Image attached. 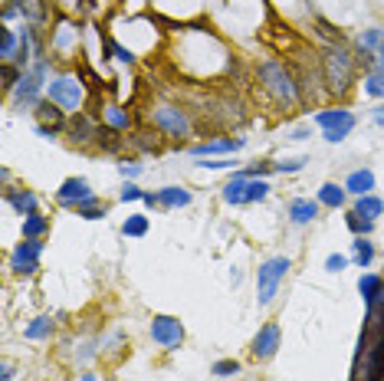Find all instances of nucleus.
<instances>
[{
	"mask_svg": "<svg viewBox=\"0 0 384 381\" xmlns=\"http://www.w3.org/2000/svg\"><path fill=\"white\" fill-rule=\"evenodd\" d=\"M355 53L348 50L345 43H329L322 53V79L329 92H345L351 86V76H355Z\"/></svg>",
	"mask_w": 384,
	"mask_h": 381,
	"instance_id": "obj_1",
	"label": "nucleus"
},
{
	"mask_svg": "<svg viewBox=\"0 0 384 381\" xmlns=\"http://www.w3.org/2000/svg\"><path fill=\"white\" fill-rule=\"evenodd\" d=\"M256 79H260V89H266L270 96H273L276 105H283V109H289L293 102H296L299 96V86H296V76L286 69L279 60H266V63H260V69H256Z\"/></svg>",
	"mask_w": 384,
	"mask_h": 381,
	"instance_id": "obj_2",
	"label": "nucleus"
},
{
	"mask_svg": "<svg viewBox=\"0 0 384 381\" xmlns=\"http://www.w3.org/2000/svg\"><path fill=\"white\" fill-rule=\"evenodd\" d=\"M286 273H289V260H286V256H273V260H266V263L256 269V299H260V305L273 303V296H276V290H279Z\"/></svg>",
	"mask_w": 384,
	"mask_h": 381,
	"instance_id": "obj_3",
	"label": "nucleus"
},
{
	"mask_svg": "<svg viewBox=\"0 0 384 381\" xmlns=\"http://www.w3.org/2000/svg\"><path fill=\"white\" fill-rule=\"evenodd\" d=\"M270 194V184L263 178H234L223 188V201L240 207V204H256Z\"/></svg>",
	"mask_w": 384,
	"mask_h": 381,
	"instance_id": "obj_4",
	"label": "nucleus"
},
{
	"mask_svg": "<svg viewBox=\"0 0 384 381\" xmlns=\"http://www.w3.org/2000/svg\"><path fill=\"white\" fill-rule=\"evenodd\" d=\"M315 125L325 132V141H345L351 135V128H355V115L345 112V109H325V112L315 115Z\"/></svg>",
	"mask_w": 384,
	"mask_h": 381,
	"instance_id": "obj_5",
	"label": "nucleus"
},
{
	"mask_svg": "<svg viewBox=\"0 0 384 381\" xmlns=\"http://www.w3.org/2000/svg\"><path fill=\"white\" fill-rule=\"evenodd\" d=\"M43 79H46V60H37V66L30 73H24V79L17 82V105L20 109H37L40 105Z\"/></svg>",
	"mask_w": 384,
	"mask_h": 381,
	"instance_id": "obj_6",
	"label": "nucleus"
},
{
	"mask_svg": "<svg viewBox=\"0 0 384 381\" xmlns=\"http://www.w3.org/2000/svg\"><path fill=\"white\" fill-rule=\"evenodd\" d=\"M50 99L60 105V109H82V99H86V92H82V82L79 76H60L50 82Z\"/></svg>",
	"mask_w": 384,
	"mask_h": 381,
	"instance_id": "obj_7",
	"label": "nucleus"
},
{
	"mask_svg": "<svg viewBox=\"0 0 384 381\" xmlns=\"http://www.w3.org/2000/svg\"><path fill=\"white\" fill-rule=\"evenodd\" d=\"M151 122L162 128V132L174 135V139H184L187 132H191V118H187V112L174 109V105H162V109H155V112H151Z\"/></svg>",
	"mask_w": 384,
	"mask_h": 381,
	"instance_id": "obj_8",
	"label": "nucleus"
},
{
	"mask_svg": "<svg viewBox=\"0 0 384 381\" xmlns=\"http://www.w3.org/2000/svg\"><path fill=\"white\" fill-rule=\"evenodd\" d=\"M151 339L162 345V348H177L184 342V326L171 316H155L151 319Z\"/></svg>",
	"mask_w": 384,
	"mask_h": 381,
	"instance_id": "obj_9",
	"label": "nucleus"
},
{
	"mask_svg": "<svg viewBox=\"0 0 384 381\" xmlns=\"http://www.w3.org/2000/svg\"><path fill=\"white\" fill-rule=\"evenodd\" d=\"M40 254H43V243L40 240H24L17 243V250H13L10 256V269L13 273H37L40 269Z\"/></svg>",
	"mask_w": 384,
	"mask_h": 381,
	"instance_id": "obj_10",
	"label": "nucleus"
},
{
	"mask_svg": "<svg viewBox=\"0 0 384 381\" xmlns=\"http://www.w3.org/2000/svg\"><path fill=\"white\" fill-rule=\"evenodd\" d=\"M276 348H279V326H276V322H266V326L256 332V339H253V355L273 358Z\"/></svg>",
	"mask_w": 384,
	"mask_h": 381,
	"instance_id": "obj_11",
	"label": "nucleus"
},
{
	"mask_svg": "<svg viewBox=\"0 0 384 381\" xmlns=\"http://www.w3.org/2000/svg\"><path fill=\"white\" fill-rule=\"evenodd\" d=\"M56 197H60V204H66V207H76L79 201L92 197V188H89L86 178H69V181H62V184H60Z\"/></svg>",
	"mask_w": 384,
	"mask_h": 381,
	"instance_id": "obj_12",
	"label": "nucleus"
},
{
	"mask_svg": "<svg viewBox=\"0 0 384 381\" xmlns=\"http://www.w3.org/2000/svg\"><path fill=\"white\" fill-rule=\"evenodd\" d=\"M243 148V139H223V141H200L191 148L194 158H207V154H230V152H240Z\"/></svg>",
	"mask_w": 384,
	"mask_h": 381,
	"instance_id": "obj_13",
	"label": "nucleus"
},
{
	"mask_svg": "<svg viewBox=\"0 0 384 381\" xmlns=\"http://www.w3.org/2000/svg\"><path fill=\"white\" fill-rule=\"evenodd\" d=\"M319 217V201H306V197H296V201L289 204V220L296 224V227H306Z\"/></svg>",
	"mask_w": 384,
	"mask_h": 381,
	"instance_id": "obj_14",
	"label": "nucleus"
},
{
	"mask_svg": "<svg viewBox=\"0 0 384 381\" xmlns=\"http://www.w3.org/2000/svg\"><path fill=\"white\" fill-rule=\"evenodd\" d=\"M37 122L43 128H53V132H60V128L66 125V115H62V109L56 105V102L46 99V102H40V105H37Z\"/></svg>",
	"mask_w": 384,
	"mask_h": 381,
	"instance_id": "obj_15",
	"label": "nucleus"
},
{
	"mask_svg": "<svg viewBox=\"0 0 384 381\" xmlns=\"http://www.w3.org/2000/svg\"><path fill=\"white\" fill-rule=\"evenodd\" d=\"M345 190H348V194H355V197L372 194V190H374V171H368V168L351 171V175H348V181H345Z\"/></svg>",
	"mask_w": 384,
	"mask_h": 381,
	"instance_id": "obj_16",
	"label": "nucleus"
},
{
	"mask_svg": "<svg viewBox=\"0 0 384 381\" xmlns=\"http://www.w3.org/2000/svg\"><path fill=\"white\" fill-rule=\"evenodd\" d=\"M69 139L79 141V145H82V141H96L99 139V125H96L89 115H76L73 125H69Z\"/></svg>",
	"mask_w": 384,
	"mask_h": 381,
	"instance_id": "obj_17",
	"label": "nucleus"
},
{
	"mask_svg": "<svg viewBox=\"0 0 384 381\" xmlns=\"http://www.w3.org/2000/svg\"><path fill=\"white\" fill-rule=\"evenodd\" d=\"M358 290H361V296H365L368 309H374V305H378V299H381L384 280H381V276H374V273H365V276L358 280Z\"/></svg>",
	"mask_w": 384,
	"mask_h": 381,
	"instance_id": "obj_18",
	"label": "nucleus"
},
{
	"mask_svg": "<svg viewBox=\"0 0 384 381\" xmlns=\"http://www.w3.org/2000/svg\"><path fill=\"white\" fill-rule=\"evenodd\" d=\"M7 204L10 207H17L20 214H37V197L30 194V190H7Z\"/></svg>",
	"mask_w": 384,
	"mask_h": 381,
	"instance_id": "obj_19",
	"label": "nucleus"
},
{
	"mask_svg": "<svg viewBox=\"0 0 384 381\" xmlns=\"http://www.w3.org/2000/svg\"><path fill=\"white\" fill-rule=\"evenodd\" d=\"M158 204H162V207H187V204H191V190L164 188V190H158Z\"/></svg>",
	"mask_w": 384,
	"mask_h": 381,
	"instance_id": "obj_20",
	"label": "nucleus"
},
{
	"mask_svg": "<svg viewBox=\"0 0 384 381\" xmlns=\"http://www.w3.org/2000/svg\"><path fill=\"white\" fill-rule=\"evenodd\" d=\"M355 214L374 220V217L384 214V201H381V197H374V194H365V197H358V201H355Z\"/></svg>",
	"mask_w": 384,
	"mask_h": 381,
	"instance_id": "obj_21",
	"label": "nucleus"
},
{
	"mask_svg": "<svg viewBox=\"0 0 384 381\" xmlns=\"http://www.w3.org/2000/svg\"><path fill=\"white\" fill-rule=\"evenodd\" d=\"M348 197L345 188H338V184H322L319 188V204H325V207H342Z\"/></svg>",
	"mask_w": 384,
	"mask_h": 381,
	"instance_id": "obj_22",
	"label": "nucleus"
},
{
	"mask_svg": "<svg viewBox=\"0 0 384 381\" xmlns=\"http://www.w3.org/2000/svg\"><path fill=\"white\" fill-rule=\"evenodd\" d=\"M46 230H50V220H46V217L30 214V217L24 220V237H26V240H40V237H43Z\"/></svg>",
	"mask_w": 384,
	"mask_h": 381,
	"instance_id": "obj_23",
	"label": "nucleus"
},
{
	"mask_svg": "<svg viewBox=\"0 0 384 381\" xmlns=\"http://www.w3.org/2000/svg\"><path fill=\"white\" fill-rule=\"evenodd\" d=\"M122 233H125V237H145V233H148V217H145V214H132L122 224Z\"/></svg>",
	"mask_w": 384,
	"mask_h": 381,
	"instance_id": "obj_24",
	"label": "nucleus"
},
{
	"mask_svg": "<svg viewBox=\"0 0 384 381\" xmlns=\"http://www.w3.org/2000/svg\"><path fill=\"white\" fill-rule=\"evenodd\" d=\"M76 214L86 217V220H99V217H105V207H99V201H96V194L92 197H86V201L76 204Z\"/></svg>",
	"mask_w": 384,
	"mask_h": 381,
	"instance_id": "obj_25",
	"label": "nucleus"
},
{
	"mask_svg": "<svg viewBox=\"0 0 384 381\" xmlns=\"http://www.w3.org/2000/svg\"><path fill=\"white\" fill-rule=\"evenodd\" d=\"M351 254H355V263H358L361 269L368 267V263H372L374 260V247L368 240H365V237H358V240L351 243Z\"/></svg>",
	"mask_w": 384,
	"mask_h": 381,
	"instance_id": "obj_26",
	"label": "nucleus"
},
{
	"mask_svg": "<svg viewBox=\"0 0 384 381\" xmlns=\"http://www.w3.org/2000/svg\"><path fill=\"white\" fill-rule=\"evenodd\" d=\"M102 145V148H105V152H119V148H122V139H119V128H112V125H105L102 128L99 125V139H96Z\"/></svg>",
	"mask_w": 384,
	"mask_h": 381,
	"instance_id": "obj_27",
	"label": "nucleus"
},
{
	"mask_svg": "<svg viewBox=\"0 0 384 381\" xmlns=\"http://www.w3.org/2000/svg\"><path fill=\"white\" fill-rule=\"evenodd\" d=\"M105 122H109L112 128H119V132H122V128L132 125V115L125 112V109H119V105H109V109H105Z\"/></svg>",
	"mask_w": 384,
	"mask_h": 381,
	"instance_id": "obj_28",
	"label": "nucleus"
},
{
	"mask_svg": "<svg viewBox=\"0 0 384 381\" xmlns=\"http://www.w3.org/2000/svg\"><path fill=\"white\" fill-rule=\"evenodd\" d=\"M50 329H53V319L50 316H40V319H33V322L26 326V339H46V335H50Z\"/></svg>",
	"mask_w": 384,
	"mask_h": 381,
	"instance_id": "obj_29",
	"label": "nucleus"
},
{
	"mask_svg": "<svg viewBox=\"0 0 384 381\" xmlns=\"http://www.w3.org/2000/svg\"><path fill=\"white\" fill-rule=\"evenodd\" d=\"M365 92L374 96V99H384V69L368 73V79H365Z\"/></svg>",
	"mask_w": 384,
	"mask_h": 381,
	"instance_id": "obj_30",
	"label": "nucleus"
},
{
	"mask_svg": "<svg viewBox=\"0 0 384 381\" xmlns=\"http://www.w3.org/2000/svg\"><path fill=\"white\" fill-rule=\"evenodd\" d=\"M348 230H351V233H358V237H368V233L374 230V220H368V217H361V214L351 211V214H348Z\"/></svg>",
	"mask_w": 384,
	"mask_h": 381,
	"instance_id": "obj_31",
	"label": "nucleus"
},
{
	"mask_svg": "<svg viewBox=\"0 0 384 381\" xmlns=\"http://www.w3.org/2000/svg\"><path fill=\"white\" fill-rule=\"evenodd\" d=\"M17 50H20V37H17L13 30H3V50H0V56H3V63H13V56H17Z\"/></svg>",
	"mask_w": 384,
	"mask_h": 381,
	"instance_id": "obj_32",
	"label": "nucleus"
},
{
	"mask_svg": "<svg viewBox=\"0 0 384 381\" xmlns=\"http://www.w3.org/2000/svg\"><path fill=\"white\" fill-rule=\"evenodd\" d=\"M240 371V362H234V358H227V362H217L213 365V375L217 378H230V375H236Z\"/></svg>",
	"mask_w": 384,
	"mask_h": 381,
	"instance_id": "obj_33",
	"label": "nucleus"
},
{
	"mask_svg": "<svg viewBox=\"0 0 384 381\" xmlns=\"http://www.w3.org/2000/svg\"><path fill=\"white\" fill-rule=\"evenodd\" d=\"M302 165H306V158H286V161L273 165V171H283V175H296V171H302Z\"/></svg>",
	"mask_w": 384,
	"mask_h": 381,
	"instance_id": "obj_34",
	"label": "nucleus"
},
{
	"mask_svg": "<svg viewBox=\"0 0 384 381\" xmlns=\"http://www.w3.org/2000/svg\"><path fill=\"white\" fill-rule=\"evenodd\" d=\"M119 197H122L125 204H128V201H141V197H145V190L138 188V184H132V181H128V184L122 188V194H119Z\"/></svg>",
	"mask_w": 384,
	"mask_h": 381,
	"instance_id": "obj_35",
	"label": "nucleus"
},
{
	"mask_svg": "<svg viewBox=\"0 0 384 381\" xmlns=\"http://www.w3.org/2000/svg\"><path fill=\"white\" fill-rule=\"evenodd\" d=\"M345 267H348V256H342V254H332L325 260V269H329V273H342Z\"/></svg>",
	"mask_w": 384,
	"mask_h": 381,
	"instance_id": "obj_36",
	"label": "nucleus"
},
{
	"mask_svg": "<svg viewBox=\"0 0 384 381\" xmlns=\"http://www.w3.org/2000/svg\"><path fill=\"white\" fill-rule=\"evenodd\" d=\"M236 161H227V158H223V161H200L198 168H204V171H223V168H234Z\"/></svg>",
	"mask_w": 384,
	"mask_h": 381,
	"instance_id": "obj_37",
	"label": "nucleus"
},
{
	"mask_svg": "<svg viewBox=\"0 0 384 381\" xmlns=\"http://www.w3.org/2000/svg\"><path fill=\"white\" fill-rule=\"evenodd\" d=\"M119 171H122L125 178H135L138 171H141V165H135V161H122V165H119Z\"/></svg>",
	"mask_w": 384,
	"mask_h": 381,
	"instance_id": "obj_38",
	"label": "nucleus"
},
{
	"mask_svg": "<svg viewBox=\"0 0 384 381\" xmlns=\"http://www.w3.org/2000/svg\"><path fill=\"white\" fill-rule=\"evenodd\" d=\"M109 46H112V53H115V56H119L122 63H132V60H135V56H132V53L125 50V46H119V43H109Z\"/></svg>",
	"mask_w": 384,
	"mask_h": 381,
	"instance_id": "obj_39",
	"label": "nucleus"
},
{
	"mask_svg": "<svg viewBox=\"0 0 384 381\" xmlns=\"http://www.w3.org/2000/svg\"><path fill=\"white\" fill-rule=\"evenodd\" d=\"M0 378H3V381L13 378V365H10V362H3V375H0Z\"/></svg>",
	"mask_w": 384,
	"mask_h": 381,
	"instance_id": "obj_40",
	"label": "nucleus"
},
{
	"mask_svg": "<svg viewBox=\"0 0 384 381\" xmlns=\"http://www.w3.org/2000/svg\"><path fill=\"white\" fill-rule=\"evenodd\" d=\"M141 201L148 204V207H155V204H158V194H145V197H141Z\"/></svg>",
	"mask_w": 384,
	"mask_h": 381,
	"instance_id": "obj_41",
	"label": "nucleus"
},
{
	"mask_svg": "<svg viewBox=\"0 0 384 381\" xmlns=\"http://www.w3.org/2000/svg\"><path fill=\"white\" fill-rule=\"evenodd\" d=\"M374 112H378V115H374V122H378V125H384V109H374Z\"/></svg>",
	"mask_w": 384,
	"mask_h": 381,
	"instance_id": "obj_42",
	"label": "nucleus"
},
{
	"mask_svg": "<svg viewBox=\"0 0 384 381\" xmlns=\"http://www.w3.org/2000/svg\"><path fill=\"white\" fill-rule=\"evenodd\" d=\"M82 381H96V375H82Z\"/></svg>",
	"mask_w": 384,
	"mask_h": 381,
	"instance_id": "obj_43",
	"label": "nucleus"
}]
</instances>
